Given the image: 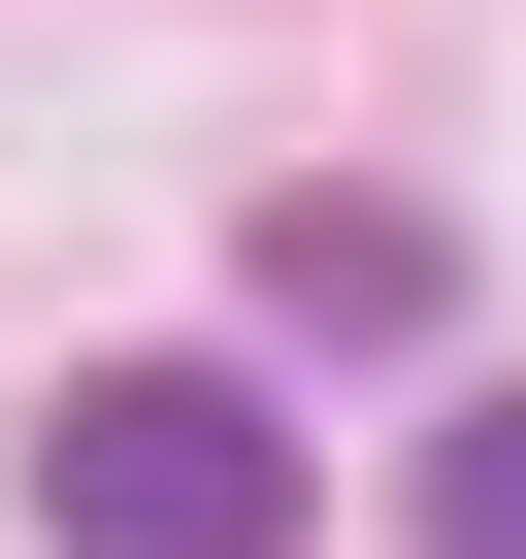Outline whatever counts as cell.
Returning a JSON list of instances; mask_svg holds the SVG:
<instances>
[{
    "label": "cell",
    "instance_id": "obj_2",
    "mask_svg": "<svg viewBox=\"0 0 526 559\" xmlns=\"http://www.w3.org/2000/svg\"><path fill=\"white\" fill-rule=\"evenodd\" d=\"M263 330H330V362L461 330V230H428V198H263Z\"/></svg>",
    "mask_w": 526,
    "mask_h": 559
},
{
    "label": "cell",
    "instance_id": "obj_1",
    "mask_svg": "<svg viewBox=\"0 0 526 559\" xmlns=\"http://www.w3.org/2000/svg\"><path fill=\"white\" fill-rule=\"evenodd\" d=\"M34 526L67 559H297V428L230 362H99V395H34Z\"/></svg>",
    "mask_w": 526,
    "mask_h": 559
},
{
    "label": "cell",
    "instance_id": "obj_3",
    "mask_svg": "<svg viewBox=\"0 0 526 559\" xmlns=\"http://www.w3.org/2000/svg\"><path fill=\"white\" fill-rule=\"evenodd\" d=\"M428 559H526V395H428Z\"/></svg>",
    "mask_w": 526,
    "mask_h": 559
}]
</instances>
